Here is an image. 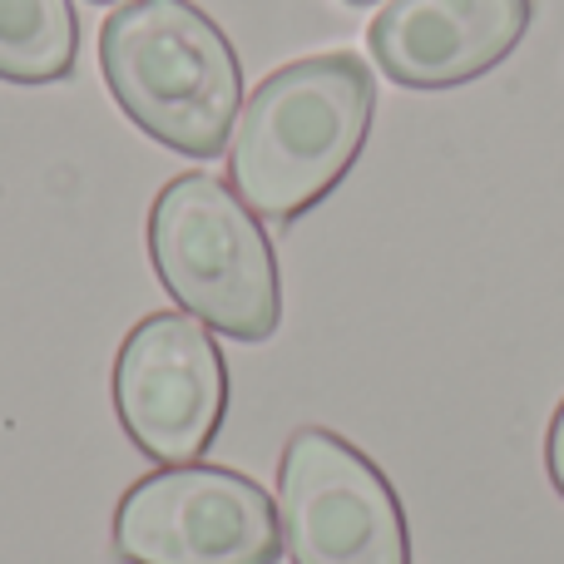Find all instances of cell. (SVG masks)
Segmentation results:
<instances>
[{
    "label": "cell",
    "instance_id": "obj_1",
    "mask_svg": "<svg viewBox=\"0 0 564 564\" xmlns=\"http://www.w3.org/2000/svg\"><path fill=\"white\" fill-rule=\"evenodd\" d=\"M371 109L377 79L351 50H327L273 69L228 139L234 194L273 224L302 218L357 164Z\"/></svg>",
    "mask_w": 564,
    "mask_h": 564
},
{
    "label": "cell",
    "instance_id": "obj_2",
    "mask_svg": "<svg viewBox=\"0 0 564 564\" xmlns=\"http://www.w3.org/2000/svg\"><path fill=\"white\" fill-rule=\"evenodd\" d=\"M99 69L154 144L218 159L243 115V65L194 0H129L99 30Z\"/></svg>",
    "mask_w": 564,
    "mask_h": 564
},
{
    "label": "cell",
    "instance_id": "obj_3",
    "mask_svg": "<svg viewBox=\"0 0 564 564\" xmlns=\"http://www.w3.org/2000/svg\"><path fill=\"white\" fill-rule=\"evenodd\" d=\"M149 258L164 292L234 341H268L282 322L278 253L234 184L178 174L149 208Z\"/></svg>",
    "mask_w": 564,
    "mask_h": 564
},
{
    "label": "cell",
    "instance_id": "obj_4",
    "mask_svg": "<svg viewBox=\"0 0 564 564\" xmlns=\"http://www.w3.org/2000/svg\"><path fill=\"white\" fill-rule=\"evenodd\" d=\"M115 555L124 564H278L282 525L258 480L188 460L124 490Z\"/></svg>",
    "mask_w": 564,
    "mask_h": 564
},
{
    "label": "cell",
    "instance_id": "obj_5",
    "mask_svg": "<svg viewBox=\"0 0 564 564\" xmlns=\"http://www.w3.org/2000/svg\"><path fill=\"white\" fill-rule=\"evenodd\" d=\"M278 525L292 564H411L391 480L327 426H302L282 446Z\"/></svg>",
    "mask_w": 564,
    "mask_h": 564
},
{
    "label": "cell",
    "instance_id": "obj_6",
    "mask_svg": "<svg viewBox=\"0 0 564 564\" xmlns=\"http://www.w3.org/2000/svg\"><path fill=\"white\" fill-rule=\"evenodd\" d=\"M115 411L149 460L188 466L214 446L228 411V361L188 312H154L115 357Z\"/></svg>",
    "mask_w": 564,
    "mask_h": 564
},
{
    "label": "cell",
    "instance_id": "obj_7",
    "mask_svg": "<svg viewBox=\"0 0 564 564\" xmlns=\"http://www.w3.org/2000/svg\"><path fill=\"white\" fill-rule=\"evenodd\" d=\"M535 0H387L367 30L381 75L406 89H451L496 69L530 30Z\"/></svg>",
    "mask_w": 564,
    "mask_h": 564
},
{
    "label": "cell",
    "instance_id": "obj_8",
    "mask_svg": "<svg viewBox=\"0 0 564 564\" xmlns=\"http://www.w3.org/2000/svg\"><path fill=\"white\" fill-rule=\"evenodd\" d=\"M79 59V15L69 0H0V79L59 85Z\"/></svg>",
    "mask_w": 564,
    "mask_h": 564
},
{
    "label": "cell",
    "instance_id": "obj_9",
    "mask_svg": "<svg viewBox=\"0 0 564 564\" xmlns=\"http://www.w3.org/2000/svg\"><path fill=\"white\" fill-rule=\"evenodd\" d=\"M545 466H550V480H555V490L564 496V401H560L555 421H550V441H545Z\"/></svg>",
    "mask_w": 564,
    "mask_h": 564
},
{
    "label": "cell",
    "instance_id": "obj_10",
    "mask_svg": "<svg viewBox=\"0 0 564 564\" xmlns=\"http://www.w3.org/2000/svg\"><path fill=\"white\" fill-rule=\"evenodd\" d=\"M89 6H119V0H89Z\"/></svg>",
    "mask_w": 564,
    "mask_h": 564
},
{
    "label": "cell",
    "instance_id": "obj_11",
    "mask_svg": "<svg viewBox=\"0 0 564 564\" xmlns=\"http://www.w3.org/2000/svg\"><path fill=\"white\" fill-rule=\"evenodd\" d=\"M347 6H371V0H347Z\"/></svg>",
    "mask_w": 564,
    "mask_h": 564
}]
</instances>
